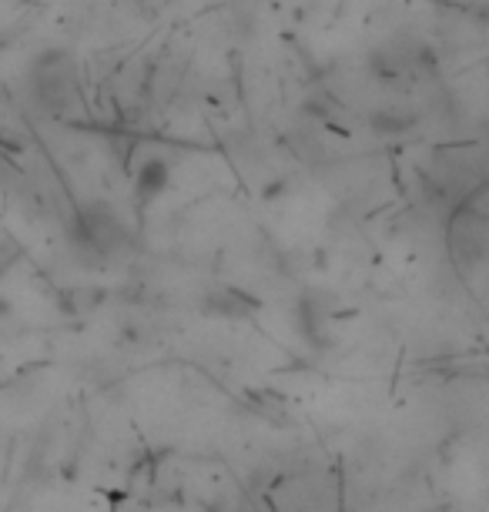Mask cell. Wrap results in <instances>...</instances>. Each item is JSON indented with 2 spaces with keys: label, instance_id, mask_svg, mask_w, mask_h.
<instances>
[{
  "label": "cell",
  "instance_id": "2",
  "mask_svg": "<svg viewBox=\"0 0 489 512\" xmlns=\"http://www.w3.org/2000/svg\"><path fill=\"white\" fill-rule=\"evenodd\" d=\"M34 91L51 114H64L78 101V64L67 51H44L34 61Z\"/></svg>",
  "mask_w": 489,
  "mask_h": 512
},
{
  "label": "cell",
  "instance_id": "1",
  "mask_svg": "<svg viewBox=\"0 0 489 512\" xmlns=\"http://www.w3.org/2000/svg\"><path fill=\"white\" fill-rule=\"evenodd\" d=\"M71 238L81 251H94V255L108 258L128 245V228L111 205L91 201V205H81L78 215H74Z\"/></svg>",
  "mask_w": 489,
  "mask_h": 512
},
{
  "label": "cell",
  "instance_id": "3",
  "mask_svg": "<svg viewBox=\"0 0 489 512\" xmlns=\"http://www.w3.org/2000/svg\"><path fill=\"white\" fill-rule=\"evenodd\" d=\"M171 185V168L165 158H148L138 164V175H134V195L141 205H151L155 198H161Z\"/></svg>",
  "mask_w": 489,
  "mask_h": 512
},
{
  "label": "cell",
  "instance_id": "4",
  "mask_svg": "<svg viewBox=\"0 0 489 512\" xmlns=\"http://www.w3.org/2000/svg\"><path fill=\"white\" fill-rule=\"evenodd\" d=\"M416 124V114L412 111H396V108H382L372 114V128L376 134H402Z\"/></svg>",
  "mask_w": 489,
  "mask_h": 512
}]
</instances>
